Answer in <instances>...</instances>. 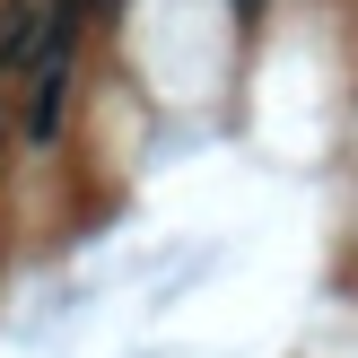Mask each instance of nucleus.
Segmentation results:
<instances>
[{
    "instance_id": "f257e3e1",
    "label": "nucleus",
    "mask_w": 358,
    "mask_h": 358,
    "mask_svg": "<svg viewBox=\"0 0 358 358\" xmlns=\"http://www.w3.org/2000/svg\"><path fill=\"white\" fill-rule=\"evenodd\" d=\"M62 114H70V70H27V114H17L27 149H52L62 140Z\"/></svg>"
}]
</instances>
